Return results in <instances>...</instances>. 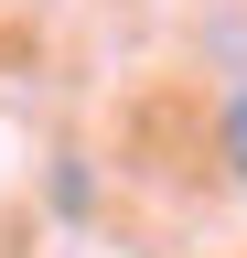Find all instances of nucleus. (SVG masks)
Returning <instances> with one entry per match:
<instances>
[{"mask_svg": "<svg viewBox=\"0 0 247 258\" xmlns=\"http://www.w3.org/2000/svg\"><path fill=\"white\" fill-rule=\"evenodd\" d=\"M226 161H236V183H247V97L226 108Z\"/></svg>", "mask_w": 247, "mask_h": 258, "instance_id": "1", "label": "nucleus"}]
</instances>
